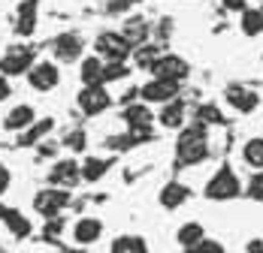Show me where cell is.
<instances>
[{"mask_svg": "<svg viewBox=\"0 0 263 253\" xmlns=\"http://www.w3.org/2000/svg\"><path fill=\"white\" fill-rule=\"evenodd\" d=\"M64 145L70 148V151H85V145H88V139H85V133L76 130V133H70L67 139H64Z\"/></svg>", "mask_w": 263, "mask_h": 253, "instance_id": "1f68e13d", "label": "cell"}, {"mask_svg": "<svg viewBox=\"0 0 263 253\" xmlns=\"http://www.w3.org/2000/svg\"><path fill=\"white\" fill-rule=\"evenodd\" d=\"M133 57H136V67H142V70H152V64L160 57L158 46H133Z\"/></svg>", "mask_w": 263, "mask_h": 253, "instance_id": "484cf974", "label": "cell"}, {"mask_svg": "<svg viewBox=\"0 0 263 253\" xmlns=\"http://www.w3.org/2000/svg\"><path fill=\"white\" fill-rule=\"evenodd\" d=\"M79 181H82V175H79V163L76 160H58L52 166V172H49V184L61 187V190H70Z\"/></svg>", "mask_w": 263, "mask_h": 253, "instance_id": "30bf717a", "label": "cell"}, {"mask_svg": "<svg viewBox=\"0 0 263 253\" xmlns=\"http://www.w3.org/2000/svg\"><path fill=\"white\" fill-rule=\"evenodd\" d=\"M49 130H52V118H46V121H40L36 126L30 124V130H27V136H25V142H27V145H30V142H40V139H43V136H46Z\"/></svg>", "mask_w": 263, "mask_h": 253, "instance_id": "f546056e", "label": "cell"}, {"mask_svg": "<svg viewBox=\"0 0 263 253\" xmlns=\"http://www.w3.org/2000/svg\"><path fill=\"white\" fill-rule=\"evenodd\" d=\"M9 181H12V178H9V169H6V166H0V196L9 190Z\"/></svg>", "mask_w": 263, "mask_h": 253, "instance_id": "836d02e7", "label": "cell"}, {"mask_svg": "<svg viewBox=\"0 0 263 253\" xmlns=\"http://www.w3.org/2000/svg\"><path fill=\"white\" fill-rule=\"evenodd\" d=\"M121 78H127V64L124 60H103V85L106 81H121Z\"/></svg>", "mask_w": 263, "mask_h": 253, "instance_id": "83f0119b", "label": "cell"}, {"mask_svg": "<svg viewBox=\"0 0 263 253\" xmlns=\"http://www.w3.org/2000/svg\"><path fill=\"white\" fill-rule=\"evenodd\" d=\"M52 51H54L58 60L70 64V60H76V57L82 54V39L76 36V33H61V36H54Z\"/></svg>", "mask_w": 263, "mask_h": 253, "instance_id": "7c38bea8", "label": "cell"}, {"mask_svg": "<svg viewBox=\"0 0 263 253\" xmlns=\"http://www.w3.org/2000/svg\"><path fill=\"white\" fill-rule=\"evenodd\" d=\"M3 214V220H6V229L12 232V235H18V238H25L30 235V226H27V220L18 214V211H0Z\"/></svg>", "mask_w": 263, "mask_h": 253, "instance_id": "4316f807", "label": "cell"}, {"mask_svg": "<svg viewBox=\"0 0 263 253\" xmlns=\"http://www.w3.org/2000/svg\"><path fill=\"white\" fill-rule=\"evenodd\" d=\"M184 115H187V106L176 97V100L163 102V109L158 112V121L166 126V130H182L184 126Z\"/></svg>", "mask_w": 263, "mask_h": 253, "instance_id": "5bb4252c", "label": "cell"}, {"mask_svg": "<svg viewBox=\"0 0 263 253\" xmlns=\"http://www.w3.org/2000/svg\"><path fill=\"white\" fill-rule=\"evenodd\" d=\"M36 12H40V0H25L15 9V30L22 36H30L36 30Z\"/></svg>", "mask_w": 263, "mask_h": 253, "instance_id": "9a60e30c", "label": "cell"}, {"mask_svg": "<svg viewBox=\"0 0 263 253\" xmlns=\"http://www.w3.org/2000/svg\"><path fill=\"white\" fill-rule=\"evenodd\" d=\"M176 238H179V244H182V247H187V250H191L194 244H200V241L206 238V232H203V223H197V220L184 223V226L179 229V235H176Z\"/></svg>", "mask_w": 263, "mask_h": 253, "instance_id": "7402d4cb", "label": "cell"}, {"mask_svg": "<svg viewBox=\"0 0 263 253\" xmlns=\"http://www.w3.org/2000/svg\"><path fill=\"white\" fill-rule=\"evenodd\" d=\"M197 118H200V124H221V121H224V115H221L218 106H200Z\"/></svg>", "mask_w": 263, "mask_h": 253, "instance_id": "f1b7e54d", "label": "cell"}, {"mask_svg": "<svg viewBox=\"0 0 263 253\" xmlns=\"http://www.w3.org/2000/svg\"><path fill=\"white\" fill-rule=\"evenodd\" d=\"M25 76H27V85H30L33 91L46 94V91H54V88H58L61 70H58V64H52V60H33V67L27 70Z\"/></svg>", "mask_w": 263, "mask_h": 253, "instance_id": "277c9868", "label": "cell"}, {"mask_svg": "<svg viewBox=\"0 0 263 253\" xmlns=\"http://www.w3.org/2000/svg\"><path fill=\"white\" fill-rule=\"evenodd\" d=\"M139 97L142 102H170L179 97V81H170V78H152L139 88Z\"/></svg>", "mask_w": 263, "mask_h": 253, "instance_id": "9c48e42d", "label": "cell"}, {"mask_svg": "<svg viewBox=\"0 0 263 253\" xmlns=\"http://www.w3.org/2000/svg\"><path fill=\"white\" fill-rule=\"evenodd\" d=\"M9 94H12V88H9V78H6L3 73H0V102L6 100Z\"/></svg>", "mask_w": 263, "mask_h": 253, "instance_id": "e575fe53", "label": "cell"}, {"mask_svg": "<svg viewBox=\"0 0 263 253\" xmlns=\"http://www.w3.org/2000/svg\"><path fill=\"white\" fill-rule=\"evenodd\" d=\"M224 97H227V102H230L236 112H242V115H251V112L260 106L257 91H251V88H245V85H230Z\"/></svg>", "mask_w": 263, "mask_h": 253, "instance_id": "8fae6325", "label": "cell"}, {"mask_svg": "<svg viewBox=\"0 0 263 253\" xmlns=\"http://www.w3.org/2000/svg\"><path fill=\"white\" fill-rule=\"evenodd\" d=\"M106 172H109V160L103 157H85V163L79 166V175L85 181H100Z\"/></svg>", "mask_w": 263, "mask_h": 253, "instance_id": "ffe728a7", "label": "cell"}, {"mask_svg": "<svg viewBox=\"0 0 263 253\" xmlns=\"http://www.w3.org/2000/svg\"><path fill=\"white\" fill-rule=\"evenodd\" d=\"M191 73V67H187V60L179 57V54H160L158 60L152 64V76L155 78H170V81H179L182 85L184 78Z\"/></svg>", "mask_w": 263, "mask_h": 253, "instance_id": "52a82bcc", "label": "cell"}, {"mask_svg": "<svg viewBox=\"0 0 263 253\" xmlns=\"http://www.w3.org/2000/svg\"><path fill=\"white\" fill-rule=\"evenodd\" d=\"M191 253H224V247H221L218 241H206V238H203L200 244L191 247Z\"/></svg>", "mask_w": 263, "mask_h": 253, "instance_id": "d6a6232c", "label": "cell"}, {"mask_svg": "<svg viewBox=\"0 0 263 253\" xmlns=\"http://www.w3.org/2000/svg\"><path fill=\"white\" fill-rule=\"evenodd\" d=\"M121 36H124L130 46H142V43L148 39V25H145L142 18H130V22L124 25V30H121Z\"/></svg>", "mask_w": 263, "mask_h": 253, "instance_id": "cb8c5ba5", "label": "cell"}, {"mask_svg": "<svg viewBox=\"0 0 263 253\" xmlns=\"http://www.w3.org/2000/svg\"><path fill=\"white\" fill-rule=\"evenodd\" d=\"M67 205H70V190H61V187H46L33 196V208L43 217H58Z\"/></svg>", "mask_w": 263, "mask_h": 253, "instance_id": "5b68a950", "label": "cell"}, {"mask_svg": "<svg viewBox=\"0 0 263 253\" xmlns=\"http://www.w3.org/2000/svg\"><path fill=\"white\" fill-rule=\"evenodd\" d=\"M248 253H263V241H251L248 244Z\"/></svg>", "mask_w": 263, "mask_h": 253, "instance_id": "8d00e7d4", "label": "cell"}, {"mask_svg": "<svg viewBox=\"0 0 263 253\" xmlns=\"http://www.w3.org/2000/svg\"><path fill=\"white\" fill-rule=\"evenodd\" d=\"M224 6L233 9V12H242V9H245V0H224Z\"/></svg>", "mask_w": 263, "mask_h": 253, "instance_id": "d590c367", "label": "cell"}, {"mask_svg": "<svg viewBox=\"0 0 263 253\" xmlns=\"http://www.w3.org/2000/svg\"><path fill=\"white\" fill-rule=\"evenodd\" d=\"M248 199L263 202V169H257V175H251L248 181Z\"/></svg>", "mask_w": 263, "mask_h": 253, "instance_id": "4dcf8cb0", "label": "cell"}, {"mask_svg": "<svg viewBox=\"0 0 263 253\" xmlns=\"http://www.w3.org/2000/svg\"><path fill=\"white\" fill-rule=\"evenodd\" d=\"M79 109L85 115H103L106 109L112 106V97H109V91H106L103 85H85L79 91Z\"/></svg>", "mask_w": 263, "mask_h": 253, "instance_id": "ba28073f", "label": "cell"}, {"mask_svg": "<svg viewBox=\"0 0 263 253\" xmlns=\"http://www.w3.org/2000/svg\"><path fill=\"white\" fill-rule=\"evenodd\" d=\"M239 190H242V184H239L236 172L230 169V166H221L215 175L209 178V184H206V199L212 202H230V199H236Z\"/></svg>", "mask_w": 263, "mask_h": 253, "instance_id": "7a4b0ae2", "label": "cell"}, {"mask_svg": "<svg viewBox=\"0 0 263 253\" xmlns=\"http://www.w3.org/2000/svg\"><path fill=\"white\" fill-rule=\"evenodd\" d=\"M100 235H103V223L97 220V217H82L76 220V226H73V238H76V244H97L100 241Z\"/></svg>", "mask_w": 263, "mask_h": 253, "instance_id": "4fadbf2b", "label": "cell"}, {"mask_svg": "<svg viewBox=\"0 0 263 253\" xmlns=\"http://www.w3.org/2000/svg\"><path fill=\"white\" fill-rule=\"evenodd\" d=\"M152 109H148V102H130L127 109H124V124L136 130V133H145L148 124H152Z\"/></svg>", "mask_w": 263, "mask_h": 253, "instance_id": "2e32d148", "label": "cell"}, {"mask_svg": "<svg viewBox=\"0 0 263 253\" xmlns=\"http://www.w3.org/2000/svg\"><path fill=\"white\" fill-rule=\"evenodd\" d=\"M33 49H27V46H12V49L6 51L3 57H0V73L9 78V76H25L27 70L33 67Z\"/></svg>", "mask_w": 263, "mask_h": 253, "instance_id": "8992f818", "label": "cell"}, {"mask_svg": "<svg viewBox=\"0 0 263 253\" xmlns=\"http://www.w3.org/2000/svg\"><path fill=\"white\" fill-rule=\"evenodd\" d=\"M33 118H36V112L22 102V106H12V109H9V115L3 118V126H6L9 133H18V130H27V126L33 124Z\"/></svg>", "mask_w": 263, "mask_h": 253, "instance_id": "ac0fdd59", "label": "cell"}, {"mask_svg": "<svg viewBox=\"0 0 263 253\" xmlns=\"http://www.w3.org/2000/svg\"><path fill=\"white\" fill-rule=\"evenodd\" d=\"M239 27H242L245 36H257V33H263V9H242V22H239Z\"/></svg>", "mask_w": 263, "mask_h": 253, "instance_id": "603a6c76", "label": "cell"}, {"mask_svg": "<svg viewBox=\"0 0 263 253\" xmlns=\"http://www.w3.org/2000/svg\"><path fill=\"white\" fill-rule=\"evenodd\" d=\"M79 76H82V85H103V60L97 54L85 57L79 64Z\"/></svg>", "mask_w": 263, "mask_h": 253, "instance_id": "d6986e66", "label": "cell"}, {"mask_svg": "<svg viewBox=\"0 0 263 253\" xmlns=\"http://www.w3.org/2000/svg\"><path fill=\"white\" fill-rule=\"evenodd\" d=\"M209 157V133L206 124H191L182 126V136H179V145H176V160L179 166H197Z\"/></svg>", "mask_w": 263, "mask_h": 253, "instance_id": "6da1fadb", "label": "cell"}, {"mask_svg": "<svg viewBox=\"0 0 263 253\" xmlns=\"http://www.w3.org/2000/svg\"><path fill=\"white\" fill-rule=\"evenodd\" d=\"M158 199H160L163 208H170V211H173V208H182V205L191 199V190L184 187L182 181H170V184H163V190H160Z\"/></svg>", "mask_w": 263, "mask_h": 253, "instance_id": "e0dca14e", "label": "cell"}, {"mask_svg": "<svg viewBox=\"0 0 263 253\" xmlns=\"http://www.w3.org/2000/svg\"><path fill=\"white\" fill-rule=\"evenodd\" d=\"M242 160L251 169H263V136H254L242 145Z\"/></svg>", "mask_w": 263, "mask_h": 253, "instance_id": "44dd1931", "label": "cell"}, {"mask_svg": "<svg viewBox=\"0 0 263 253\" xmlns=\"http://www.w3.org/2000/svg\"><path fill=\"white\" fill-rule=\"evenodd\" d=\"M112 253H148V247L139 235H121V238H115Z\"/></svg>", "mask_w": 263, "mask_h": 253, "instance_id": "d4e9b609", "label": "cell"}, {"mask_svg": "<svg viewBox=\"0 0 263 253\" xmlns=\"http://www.w3.org/2000/svg\"><path fill=\"white\" fill-rule=\"evenodd\" d=\"M94 49H97V57L109 64V60H127V54H130L133 46L121 36V33H115V30H103V33L97 36Z\"/></svg>", "mask_w": 263, "mask_h": 253, "instance_id": "3957f363", "label": "cell"}]
</instances>
